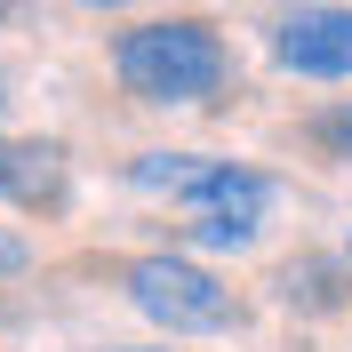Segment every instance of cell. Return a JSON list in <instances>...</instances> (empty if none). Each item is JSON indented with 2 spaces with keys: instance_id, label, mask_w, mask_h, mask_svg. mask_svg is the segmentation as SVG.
<instances>
[{
  "instance_id": "1",
  "label": "cell",
  "mask_w": 352,
  "mask_h": 352,
  "mask_svg": "<svg viewBox=\"0 0 352 352\" xmlns=\"http://www.w3.org/2000/svg\"><path fill=\"white\" fill-rule=\"evenodd\" d=\"M112 72L136 104H208L232 80V48L208 16H160L112 41Z\"/></svg>"
},
{
  "instance_id": "2",
  "label": "cell",
  "mask_w": 352,
  "mask_h": 352,
  "mask_svg": "<svg viewBox=\"0 0 352 352\" xmlns=\"http://www.w3.org/2000/svg\"><path fill=\"white\" fill-rule=\"evenodd\" d=\"M129 305L144 320H160L168 336H217V329L241 320L232 288L208 264H192V256H136L129 264Z\"/></svg>"
},
{
  "instance_id": "3",
  "label": "cell",
  "mask_w": 352,
  "mask_h": 352,
  "mask_svg": "<svg viewBox=\"0 0 352 352\" xmlns=\"http://www.w3.org/2000/svg\"><path fill=\"white\" fill-rule=\"evenodd\" d=\"M176 200L192 208L200 248H248V241H256L264 200H272V184H264L256 168H241V160H208V168H200Z\"/></svg>"
},
{
  "instance_id": "4",
  "label": "cell",
  "mask_w": 352,
  "mask_h": 352,
  "mask_svg": "<svg viewBox=\"0 0 352 352\" xmlns=\"http://www.w3.org/2000/svg\"><path fill=\"white\" fill-rule=\"evenodd\" d=\"M272 65L296 80H352V8L344 0H312L296 16L272 24Z\"/></svg>"
},
{
  "instance_id": "5",
  "label": "cell",
  "mask_w": 352,
  "mask_h": 352,
  "mask_svg": "<svg viewBox=\"0 0 352 352\" xmlns=\"http://www.w3.org/2000/svg\"><path fill=\"white\" fill-rule=\"evenodd\" d=\"M8 200H24V208H56V200H65V144H48V136L8 144Z\"/></svg>"
},
{
  "instance_id": "6",
  "label": "cell",
  "mask_w": 352,
  "mask_h": 352,
  "mask_svg": "<svg viewBox=\"0 0 352 352\" xmlns=\"http://www.w3.org/2000/svg\"><path fill=\"white\" fill-rule=\"evenodd\" d=\"M280 288H288V305H312V312H336V305H344V288H336V264H320V256L288 264V272H280Z\"/></svg>"
},
{
  "instance_id": "7",
  "label": "cell",
  "mask_w": 352,
  "mask_h": 352,
  "mask_svg": "<svg viewBox=\"0 0 352 352\" xmlns=\"http://www.w3.org/2000/svg\"><path fill=\"white\" fill-rule=\"evenodd\" d=\"M200 168H208V153H144L129 176L144 184V192H168V200H176V192H184V184H192Z\"/></svg>"
},
{
  "instance_id": "8",
  "label": "cell",
  "mask_w": 352,
  "mask_h": 352,
  "mask_svg": "<svg viewBox=\"0 0 352 352\" xmlns=\"http://www.w3.org/2000/svg\"><path fill=\"white\" fill-rule=\"evenodd\" d=\"M312 144H320L329 160H352V104L344 112H320V120H312Z\"/></svg>"
},
{
  "instance_id": "9",
  "label": "cell",
  "mask_w": 352,
  "mask_h": 352,
  "mask_svg": "<svg viewBox=\"0 0 352 352\" xmlns=\"http://www.w3.org/2000/svg\"><path fill=\"white\" fill-rule=\"evenodd\" d=\"M24 264H32V248H24L16 232H0V280H8V272H24Z\"/></svg>"
},
{
  "instance_id": "10",
  "label": "cell",
  "mask_w": 352,
  "mask_h": 352,
  "mask_svg": "<svg viewBox=\"0 0 352 352\" xmlns=\"http://www.w3.org/2000/svg\"><path fill=\"white\" fill-rule=\"evenodd\" d=\"M0 192H8V144H0Z\"/></svg>"
},
{
  "instance_id": "11",
  "label": "cell",
  "mask_w": 352,
  "mask_h": 352,
  "mask_svg": "<svg viewBox=\"0 0 352 352\" xmlns=\"http://www.w3.org/2000/svg\"><path fill=\"white\" fill-rule=\"evenodd\" d=\"M80 8H120V0H80Z\"/></svg>"
},
{
  "instance_id": "12",
  "label": "cell",
  "mask_w": 352,
  "mask_h": 352,
  "mask_svg": "<svg viewBox=\"0 0 352 352\" xmlns=\"http://www.w3.org/2000/svg\"><path fill=\"white\" fill-rule=\"evenodd\" d=\"M344 256H352V241H344Z\"/></svg>"
}]
</instances>
